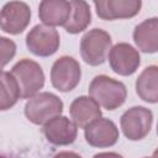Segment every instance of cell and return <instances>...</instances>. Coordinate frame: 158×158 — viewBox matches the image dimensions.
Wrapping results in <instances>:
<instances>
[{"label": "cell", "instance_id": "cell-18", "mask_svg": "<svg viewBox=\"0 0 158 158\" xmlns=\"http://www.w3.org/2000/svg\"><path fill=\"white\" fill-rule=\"evenodd\" d=\"M21 98V91L16 79L10 72L1 73V102L0 109L2 111L12 107Z\"/></svg>", "mask_w": 158, "mask_h": 158}, {"label": "cell", "instance_id": "cell-11", "mask_svg": "<svg viewBox=\"0 0 158 158\" xmlns=\"http://www.w3.org/2000/svg\"><path fill=\"white\" fill-rule=\"evenodd\" d=\"M96 14L100 19L111 21L116 19H130L136 16L142 6L141 0H99L94 1Z\"/></svg>", "mask_w": 158, "mask_h": 158}, {"label": "cell", "instance_id": "cell-1", "mask_svg": "<svg viewBox=\"0 0 158 158\" xmlns=\"http://www.w3.org/2000/svg\"><path fill=\"white\" fill-rule=\"evenodd\" d=\"M89 95L106 110L118 109L127 98V89L122 81L107 75H96L89 85Z\"/></svg>", "mask_w": 158, "mask_h": 158}, {"label": "cell", "instance_id": "cell-17", "mask_svg": "<svg viewBox=\"0 0 158 158\" xmlns=\"http://www.w3.org/2000/svg\"><path fill=\"white\" fill-rule=\"evenodd\" d=\"M72 14L67 23L63 26L64 30L69 33H79L84 31L91 22L90 6L86 1L83 0H72Z\"/></svg>", "mask_w": 158, "mask_h": 158}, {"label": "cell", "instance_id": "cell-2", "mask_svg": "<svg viewBox=\"0 0 158 158\" xmlns=\"http://www.w3.org/2000/svg\"><path fill=\"white\" fill-rule=\"evenodd\" d=\"M12 77L16 79L21 99H31L37 95L44 85V73L42 67L28 58L20 59L10 70Z\"/></svg>", "mask_w": 158, "mask_h": 158}, {"label": "cell", "instance_id": "cell-22", "mask_svg": "<svg viewBox=\"0 0 158 158\" xmlns=\"http://www.w3.org/2000/svg\"><path fill=\"white\" fill-rule=\"evenodd\" d=\"M153 158H158V148L153 152Z\"/></svg>", "mask_w": 158, "mask_h": 158}, {"label": "cell", "instance_id": "cell-6", "mask_svg": "<svg viewBox=\"0 0 158 158\" xmlns=\"http://www.w3.org/2000/svg\"><path fill=\"white\" fill-rule=\"evenodd\" d=\"M81 69L79 62L70 56H62L52 65L51 81L52 85L63 93L73 90L80 81Z\"/></svg>", "mask_w": 158, "mask_h": 158}, {"label": "cell", "instance_id": "cell-14", "mask_svg": "<svg viewBox=\"0 0 158 158\" xmlns=\"http://www.w3.org/2000/svg\"><path fill=\"white\" fill-rule=\"evenodd\" d=\"M69 114L73 122L79 128H85L95 120L100 118L102 112L100 105L90 96H78L69 106Z\"/></svg>", "mask_w": 158, "mask_h": 158}, {"label": "cell", "instance_id": "cell-4", "mask_svg": "<svg viewBox=\"0 0 158 158\" xmlns=\"http://www.w3.org/2000/svg\"><path fill=\"white\" fill-rule=\"evenodd\" d=\"M111 44V36L106 31L101 28L89 30L80 41L81 58L89 65H101L106 60V57L112 48Z\"/></svg>", "mask_w": 158, "mask_h": 158}, {"label": "cell", "instance_id": "cell-21", "mask_svg": "<svg viewBox=\"0 0 158 158\" xmlns=\"http://www.w3.org/2000/svg\"><path fill=\"white\" fill-rule=\"evenodd\" d=\"M53 158H83L81 156H79L75 152H69V151H64V152H59L57 153Z\"/></svg>", "mask_w": 158, "mask_h": 158}, {"label": "cell", "instance_id": "cell-10", "mask_svg": "<svg viewBox=\"0 0 158 158\" xmlns=\"http://www.w3.org/2000/svg\"><path fill=\"white\" fill-rule=\"evenodd\" d=\"M85 141L98 148L114 146L118 139V128L109 118L100 117L84 128Z\"/></svg>", "mask_w": 158, "mask_h": 158}, {"label": "cell", "instance_id": "cell-23", "mask_svg": "<svg viewBox=\"0 0 158 158\" xmlns=\"http://www.w3.org/2000/svg\"><path fill=\"white\" fill-rule=\"evenodd\" d=\"M157 135H158V123H157Z\"/></svg>", "mask_w": 158, "mask_h": 158}, {"label": "cell", "instance_id": "cell-9", "mask_svg": "<svg viewBox=\"0 0 158 158\" xmlns=\"http://www.w3.org/2000/svg\"><path fill=\"white\" fill-rule=\"evenodd\" d=\"M109 63L114 73L127 77L138 69L141 57L133 46L126 42H120L111 48L109 53Z\"/></svg>", "mask_w": 158, "mask_h": 158}, {"label": "cell", "instance_id": "cell-19", "mask_svg": "<svg viewBox=\"0 0 158 158\" xmlns=\"http://www.w3.org/2000/svg\"><path fill=\"white\" fill-rule=\"evenodd\" d=\"M0 44H1V67L4 68L14 58L16 53V44L14 41L6 37L0 38Z\"/></svg>", "mask_w": 158, "mask_h": 158}, {"label": "cell", "instance_id": "cell-8", "mask_svg": "<svg viewBox=\"0 0 158 158\" xmlns=\"http://www.w3.org/2000/svg\"><path fill=\"white\" fill-rule=\"evenodd\" d=\"M31 21V9L26 2H6L0 12L1 30L10 35L21 33Z\"/></svg>", "mask_w": 158, "mask_h": 158}, {"label": "cell", "instance_id": "cell-12", "mask_svg": "<svg viewBox=\"0 0 158 158\" xmlns=\"http://www.w3.org/2000/svg\"><path fill=\"white\" fill-rule=\"evenodd\" d=\"M47 141L56 146L72 144L78 135V126L65 116H57L43 126Z\"/></svg>", "mask_w": 158, "mask_h": 158}, {"label": "cell", "instance_id": "cell-3", "mask_svg": "<svg viewBox=\"0 0 158 158\" xmlns=\"http://www.w3.org/2000/svg\"><path fill=\"white\" fill-rule=\"evenodd\" d=\"M63 112V101L53 93L43 91L32 96L25 105V115L35 125H46Z\"/></svg>", "mask_w": 158, "mask_h": 158}, {"label": "cell", "instance_id": "cell-5", "mask_svg": "<svg viewBox=\"0 0 158 158\" xmlns=\"http://www.w3.org/2000/svg\"><path fill=\"white\" fill-rule=\"evenodd\" d=\"M152 123L153 114L149 109L143 106H133L126 110L120 118L122 132L130 141H139L144 138L149 133Z\"/></svg>", "mask_w": 158, "mask_h": 158}, {"label": "cell", "instance_id": "cell-15", "mask_svg": "<svg viewBox=\"0 0 158 158\" xmlns=\"http://www.w3.org/2000/svg\"><path fill=\"white\" fill-rule=\"evenodd\" d=\"M132 36L139 51L144 53L158 52V17H151L138 23Z\"/></svg>", "mask_w": 158, "mask_h": 158}, {"label": "cell", "instance_id": "cell-16", "mask_svg": "<svg viewBox=\"0 0 158 158\" xmlns=\"http://www.w3.org/2000/svg\"><path fill=\"white\" fill-rule=\"evenodd\" d=\"M136 93L146 102H158V65H148L136 79Z\"/></svg>", "mask_w": 158, "mask_h": 158}, {"label": "cell", "instance_id": "cell-20", "mask_svg": "<svg viewBox=\"0 0 158 158\" xmlns=\"http://www.w3.org/2000/svg\"><path fill=\"white\" fill-rule=\"evenodd\" d=\"M93 158H123V157L116 152H101V153H96Z\"/></svg>", "mask_w": 158, "mask_h": 158}, {"label": "cell", "instance_id": "cell-13", "mask_svg": "<svg viewBox=\"0 0 158 158\" xmlns=\"http://www.w3.org/2000/svg\"><path fill=\"white\" fill-rule=\"evenodd\" d=\"M72 14L70 1L43 0L38 6V16L43 25L49 27L64 26Z\"/></svg>", "mask_w": 158, "mask_h": 158}, {"label": "cell", "instance_id": "cell-7", "mask_svg": "<svg viewBox=\"0 0 158 158\" xmlns=\"http://www.w3.org/2000/svg\"><path fill=\"white\" fill-rule=\"evenodd\" d=\"M59 33L54 27L46 25L33 26L26 36V47L38 57H49L59 48Z\"/></svg>", "mask_w": 158, "mask_h": 158}, {"label": "cell", "instance_id": "cell-24", "mask_svg": "<svg viewBox=\"0 0 158 158\" xmlns=\"http://www.w3.org/2000/svg\"><path fill=\"white\" fill-rule=\"evenodd\" d=\"M144 158H149V157H144ZM152 158H153V157H152Z\"/></svg>", "mask_w": 158, "mask_h": 158}]
</instances>
